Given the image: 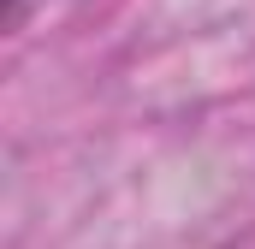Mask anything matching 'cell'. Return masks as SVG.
<instances>
[{
	"label": "cell",
	"instance_id": "cell-1",
	"mask_svg": "<svg viewBox=\"0 0 255 249\" xmlns=\"http://www.w3.org/2000/svg\"><path fill=\"white\" fill-rule=\"evenodd\" d=\"M24 12H30V0H6V24H18Z\"/></svg>",
	"mask_w": 255,
	"mask_h": 249
}]
</instances>
